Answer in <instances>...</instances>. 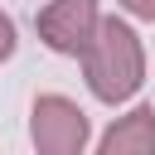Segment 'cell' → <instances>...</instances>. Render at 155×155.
I'll list each match as a JSON object with an SVG mask.
<instances>
[{"mask_svg": "<svg viewBox=\"0 0 155 155\" xmlns=\"http://www.w3.org/2000/svg\"><path fill=\"white\" fill-rule=\"evenodd\" d=\"M82 78H87L97 102H107V107L131 102L140 92V82H145V44H140V34L126 19L102 15V29L82 53Z\"/></svg>", "mask_w": 155, "mask_h": 155, "instance_id": "6da1fadb", "label": "cell"}, {"mask_svg": "<svg viewBox=\"0 0 155 155\" xmlns=\"http://www.w3.org/2000/svg\"><path fill=\"white\" fill-rule=\"evenodd\" d=\"M87 136H92V121H87V111L73 97H63V92L34 97L29 140H34L39 155H87Z\"/></svg>", "mask_w": 155, "mask_h": 155, "instance_id": "7a4b0ae2", "label": "cell"}, {"mask_svg": "<svg viewBox=\"0 0 155 155\" xmlns=\"http://www.w3.org/2000/svg\"><path fill=\"white\" fill-rule=\"evenodd\" d=\"M34 29H39V39H44L53 53L82 58L87 44H92L97 29H102V10H97V0H48V5L34 15Z\"/></svg>", "mask_w": 155, "mask_h": 155, "instance_id": "3957f363", "label": "cell"}, {"mask_svg": "<svg viewBox=\"0 0 155 155\" xmlns=\"http://www.w3.org/2000/svg\"><path fill=\"white\" fill-rule=\"evenodd\" d=\"M92 155H155V107H131L126 116H116Z\"/></svg>", "mask_w": 155, "mask_h": 155, "instance_id": "277c9868", "label": "cell"}, {"mask_svg": "<svg viewBox=\"0 0 155 155\" xmlns=\"http://www.w3.org/2000/svg\"><path fill=\"white\" fill-rule=\"evenodd\" d=\"M15 48H19V34H15V19L0 10V63L5 58H15Z\"/></svg>", "mask_w": 155, "mask_h": 155, "instance_id": "5b68a950", "label": "cell"}, {"mask_svg": "<svg viewBox=\"0 0 155 155\" xmlns=\"http://www.w3.org/2000/svg\"><path fill=\"white\" fill-rule=\"evenodd\" d=\"M131 19H145V24H155V0H116Z\"/></svg>", "mask_w": 155, "mask_h": 155, "instance_id": "8992f818", "label": "cell"}]
</instances>
